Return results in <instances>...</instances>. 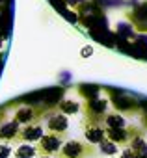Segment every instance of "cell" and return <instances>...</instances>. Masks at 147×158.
I'll use <instances>...</instances> for the list:
<instances>
[{
  "label": "cell",
  "mask_w": 147,
  "mask_h": 158,
  "mask_svg": "<svg viewBox=\"0 0 147 158\" xmlns=\"http://www.w3.org/2000/svg\"><path fill=\"white\" fill-rule=\"evenodd\" d=\"M130 149H132L136 154H143V152H147V141H145V138H143L141 134L132 136V138H130Z\"/></svg>",
  "instance_id": "obj_8"
},
{
  "label": "cell",
  "mask_w": 147,
  "mask_h": 158,
  "mask_svg": "<svg viewBox=\"0 0 147 158\" xmlns=\"http://www.w3.org/2000/svg\"><path fill=\"white\" fill-rule=\"evenodd\" d=\"M41 158H54V156H41Z\"/></svg>",
  "instance_id": "obj_19"
},
{
  "label": "cell",
  "mask_w": 147,
  "mask_h": 158,
  "mask_svg": "<svg viewBox=\"0 0 147 158\" xmlns=\"http://www.w3.org/2000/svg\"><path fill=\"white\" fill-rule=\"evenodd\" d=\"M138 158H147V152H143V154H138Z\"/></svg>",
  "instance_id": "obj_18"
},
{
  "label": "cell",
  "mask_w": 147,
  "mask_h": 158,
  "mask_svg": "<svg viewBox=\"0 0 147 158\" xmlns=\"http://www.w3.org/2000/svg\"><path fill=\"white\" fill-rule=\"evenodd\" d=\"M11 154V147L6 143H0V158H10Z\"/></svg>",
  "instance_id": "obj_15"
},
{
  "label": "cell",
  "mask_w": 147,
  "mask_h": 158,
  "mask_svg": "<svg viewBox=\"0 0 147 158\" xmlns=\"http://www.w3.org/2000/svg\"><path fill=\"white\" fill-rule=\"evenodd\" d=\"M47 127H48V130H50L52 134L63 136V134H65V130L69 128V121H67V117H65L63 114H54V115H50V117H48Z\"/></svg>",
  "instance_id": "obj_3"
},
{
  "label": "cell",
  "mask_w": 147,
  "mask_h": 158,
  "mask_svg": "<svg viewBox=\"0 0 147 158\" xmlns=\"http://www.w3.org/2000/svg\"><path fill=\"white\" fill-rule=\"evenodd\" d=\"M17 123H32L34 121V112H32V108H23V110H19L17 112V119H15Z\"/></svg>",
  "instance_id": "obj_12"
},
{
  "label": "cell",
  "mask_w": 147,
  "mask_h": 158,
  "mask_svg": "<svg viewBox=\"0 0 147 158\" xmlns=\"http://www.w3.org/2000/svg\"><path fill=\"white\" fill-rule=\"evenodd\" d=\"M128 132L127 128H108L106 130V139L114 141L116 145H121V143H127L128 141Z\"/></svg>",
  "instance_id": "obj_5"
},
{
  "label": "cell",
  "mask_w": 147,
  "mask_h": 158,
  "mask_svg": "<svg viewBox=\"0 0 147 158\" xmlns=\"http://www.w3.org/2000/svg\"><path fill=\"white\" fill-rule=\"evenodd\" d=\"M90 54H91V48H84L82 50V56H90Z\"/></svg>",
  "instance_id": "obj_17"
},
{
  "label": "cell",
  "mask_w": 147,
  "mask_h": 158,
  "mask_svg": "<svg viewBox=\"0 0 147 158\" xmlns=\"http://www.w3.org/2000/svg\"><path fill=\"white\" fill-rule=\"evenodd\" d=\"M119 158H138V154L128 147V149H125V151L121 152V156H119Z\"/></svg>",
  "instance_id": "obj_16"
},
{
  "label": "cell",
  "mask_w": 147,
  "mask_h": 158,
  "mask_svg": "<svg viewBox=\"0 0 147 158\" xmlns=\"http://www.w3.org/2000/svg\"><path fill=\"white\" fill-rule=\"evenodd\" d=\"M90 108L95 112V114H103L106 110V102L104 101H91L90 102Z\"/></svg>",
  "instance_id": "obj_14"
},
{
  "label": "cell",
  "mask_w": 147,
  "mask_h": 158,
  "mask_svg": "<svg viewBox=\"0 0 147 158\" xmlns=\"http://www.w3.org/2000/svg\"><path fill=\"white\" fill-rule=\"evenodd\" d=\"M63 141H61V136L58 134H47L43 136L39 141H37V152L41 156H52V154H58L60 149H61Z\"/></svg>",
  "instance_id": "obj_1"
},
{
  "label": "cell",
  "mask_w": 147,
  "mask_h": 158,
  "mask_svg": "<svg viewBox=\"0 0 147 158\" xmlns=\"http://www.w3.org/2000/svg\"><path fill=\"white\" fill-rule=\"evenodd\" d=\"M90 154H91V151L88 149V145L78 139L65 141L60 149V158H84Z\"/></svg>",
  "instance_id": "obj_2"
},
{
  "label": "cell",
  "mask_w": 147,
  "mask_h": 158,
  "mask_svg": "<svg viewBox=\"0 0 147 158\" xmlns=\"http://www.w3.org/2000/svg\"><path fill=\"white\" fill-rule=\"evenodd\" d=\"M106 127L108 128H125V119L119 114H112L106 117Z\"/></svg>",
  "instance_id": "obj_11"
},
{
  "label": "cell",
  "mask_w": 147,
  "mask_h": 158,
  "mask_svg": "<svg viewBox=\"0 0 147 158\" xmlns=\"http://www.w3.org/2000/svg\"><path fill=\"white\" fill-rule=\"evenodd\" d=\"M41 138H43V128H41V125H26V128L19 134V139H23L24 143L39 141Z\"/></svg>",
  "instance_id": "obj_4"
},
{
  "label": "cell",
  "mask_w": 147,
  "mask_h": 158,
  "mask_svg": "<svg viewBox=\"0 0 147 158\" xmlns=\"http://www.w3.org/2000/svg\"><path fill=\"white\" fill-rule=\"evenodd\" d=\"M15 138H19V123L17 121H10L0 127V139H15Z\"/></svg>",
  "instance_id": "obj_6"
},
{
  "label": "cell",
  "mask_w": 147,
  "mask_h": 158,
  "mask_svg": "<svg viewBox=\"0 0 147 158\" xmlns=\"http://www.w3.org/2000/svg\"><path fill=\"white\" fill-rule=\"evenodd\" d=\"M60 110H61L63 115L65 114H77L78 112V104L75 101H63V102H60Z\"/></svg>",
  "instance_id": "obj_13"
},
{
  "label": "cell",
  "mask_w": 147,
  "mask_h": 158,
  "mask_svg": "<svg viewBox=\"0 0 147 158\" xmlns=\"http://www.w3.org/2000/svg\"><path fill=\"white\" fill-rule=\"evenodd\" d=\"M110 158H116V156H110Z\"/></svg>",
  "instance_id": "obj_20"
},
{
  "label": "cell",
  "mask_w": 147,
  "mask_h": 158,
  "mask_svg": "<svg viewBox=\"0 0 147 158\" xmlns=\"http://www.w3.org/2000/svg\"><path fill=\"white\" fill-rule=\"evenodd\" d=\"M99 145H101L99 149H101V152H103V154H108V156H116V154L119 152V147H117L114 141L106 139V138H104V139H103Z\"/></svg>",
  "instance_id": "obj_10"
},
{
  "label": "cell",
  "mask_w": 147,
  "mask_h": 158,
  "mask_svg": "<svg viewBox=\"0 0 147 158\" xmlns=\"http://www.w3.org/2000/svg\"><path fill=\"white\" fill-rule=\"evenodd\" d=\"M37 154V149L30 143H21L15 149V158H34Z\"/></svg>",
  "instance_id": "obj_9"
},
{
  "label": "cell",
  "mask_w": 147,
  "mask_h": 158,
  "mask_svg": "<svg viewBox=\"0 0 147 158\" xmlns=\"http://www.w3.org/2000/svg\"><path fill=\"white\" fill-rule=\"evenodd\" d=\"M86 139L90 141V143H101L104 138H106V130L104 128H101L99 125H95V127H90V128H86Z\"/></svg>",
  "instance_id": "obj_7"
}]
</instances>
